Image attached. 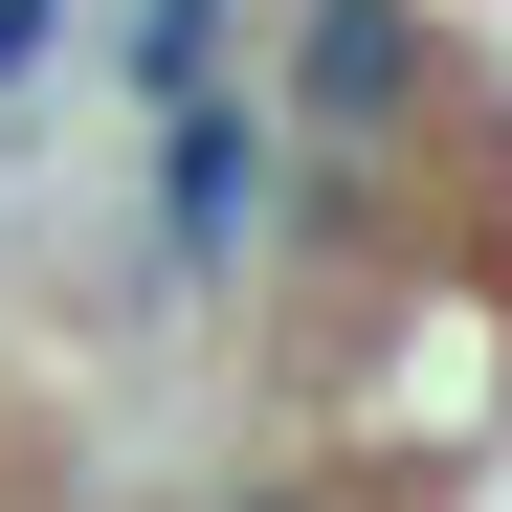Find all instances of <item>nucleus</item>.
<instances>
[{"label": "nucleus", "mask_w": 512, "mask_h": 512, "mask_svg": "<svg viewBox=\"0 0 512 512\" xmlns=\"http://www.w3.org/2000/svg\"><path fill=\"white\" fill-rule=\"evenodd\" d=\"M156 201H179V245L245 223V112H179V156H156Z\"/></svg>", "instance_id": "f257e3e1"}, {"label": "nucleus", "mask_w": 512, "mask_h": 512, "mask_svg": "<svg viewBox=\"0 0 512 512\" xmlns=\"http://www.w3.org/2000/svg\"><path fill=\"white\" fill-rule=\"evenodd\" d=\"M45 23H67V0H0V90H23V67H45Z\"/></svg>", "instance_id": "7ed1b4c3"}, {"label": "nucleus", "mask_w": 512, "mask_h": 512, "mask_svg": "<svg viewBox=\"0 0 512 512\" xmlns=\"http://www.w3.org/2000/svg\"><path fill=\"white\" fill-rule=\"evenodd\" d=\"M401 90V23H379V0H334V23H312V112H379Z\"/></svg>", "instance_id": "f03ea898"}]
</instances>
